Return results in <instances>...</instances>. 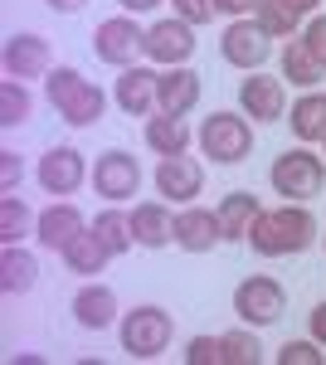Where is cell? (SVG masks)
Masks as SVG:
<instances>
[{"instance_id":"1","label":"cell","mask_w":326,"mask_h":365,"mask_svg":"<svg viewBox=\"0 0 326 365\" xmlns=\"http://www.w3.org/2000/svg\"><path fill=\"white\" fill-rule=\"evenodd\" d=\"M248 244H253V253H263V258L307 253L317 244V220H312V210L297 205V200H287L277 210H258V220L248 229Z\"/></svg>"},{"instance_id":"2","label":"cell","mask_w":326,"mask_h":365,"mask_svg":"<svg viewBox=\"0 0 326 365\" xmlns=\"http://www.w3.org/2000/svg\"><path fill=\"white\" fill-rule=\"evenodd\" d=\"M44 93H49V103L58 108V117L68 127H93V122H103V113H108V93L98 83H88L78 68H49Z\"/></svg>"},{"instance_id":"3","label":"cell","mask_w":326,"mask_h":365,"mask_svg":"<svg viewBox=\"0 0 326 365\" xmlns=\"http://www.w3.org/2000/svg\"><path fill=\"white\" fill-rule=\"evenodd\" d=\"M268 185L277 190L282 200H312L322 195L326 185V156H317L312 146H292V151H282L268 170Z\"/></svg>"},{"instance_id":"4","label":"cell","mask_w":326,"mask_h":365,"mask_svg":"<svg viewBox=\"0 0 326 365\" xmlns=\"http://www.w3.org/2000/svg\"><path fill=\"white\" fill-rule=\"evenodd\" d=\"M200 151L215 161V166H239L248 151H253V127L244 113H215L200 122Z\"/></svg>"},{"instance_id":"5","label":"cell","mask_w":326,"mask_h":365,"mask_svg":"<svg viewBox=\"0 0 326 365\" xmlns=\"http://www.w3.org/2000/svg\"><path fill=\"white\" fill-rule=\"evenodd\" d=\"M117 336H122V351L132 356V361H156L165 346H170V312L165 307H132L122 317V327H117Z\"/></svg>"},{"instance_id":"6","label":"cell","mask_w":326,"mask_h":365,"mask_svg":"<svg viewBox=\"0 0 326 365\" xmlns=\"http://www.w3.org/2000/svg\"><path fill=\"white\" fill-rule=\"evenodd\" d=\"M287 312V292H282V282L263 278V273H253L234 287V317L244 322V327H272L277 317Z\"/></svg>"},{"instance_id":"7","label":"cell","mask_w":326,"mask_h":365,"mask_svg":"<svg viewBox=\"0 0 326 365\" xmlns=\"http://www.w3.org/2000/svg\"><path fill=\"white\" fill-rule=\"evenodd\" d=\"M93 54L112 68H132L136 58L146 54V29L136 25L132 15H112L93 29Z\"/></svg>"},{"instance_id":"8","label":"cell","mask_w":326,"mask_h":365,"mask_svg":"<svg viewBox=\"0 0 326 365\" xmlns=\"http://www.w3.org/2000/svg\"><path fill=\"white\" fill-rule=\"evenodd\" d=\"M219 54H224V63H234L244 73H258L272 58V34L258 20H234L224 29V39H219Z\"/></svg>"},{"instance_id":"9","label":"cell","mask_w":326,"mask_h":365,"mask_svg":"<svg viewBox=\"0 0 326 365\" xmlns=\"http://www.w3.org/2000/svg\"><path fill=\"white\" fill-rule=\"evenodd\" d=\"M93 190L103 200H112V205L136 200V190H141V166H136L132 151H103L98 166H93Z\"/></svg>"},{"instance_id":"10","label":"cell","mask_w":326,"mask_h":365,"mask_svg":"<svg viewBox=\"0 0 326 365\" xmlns=\"http://www.w3.org/2000/svg\"><path fill=\"white\" fill-rule=\"evenodd\" d=\"M190 54H195V25H185L180 15L156 20V25L146 29V58H151V63L180 68V63H190Z\"/></svg>"},{"instance_id":"11","label":"cell","mask_w":326,"mask_h":365,"mask_svg":"<svg viewBox=\"0 0 326 365\" xmlns=\"http://www.w3.org/2000/svg\"><path fill=\"white\" fill-rule=\"evenodd\" d=\"M39 185L49 190V195H73L83 180H88V166H83V151L78 146H49L44 156H39Z\"/></svg>"},{"instance_id":"12","label":"cell","mask_w":326,"mask_h":365,"mask_svg":"<svg viewBox=\"0 0 326 365\" xmlns=\"http://www.w3.org/2000/svg\"><path fill=\"white\" fill-rule=\"evenodd\" d=\"M239 108L253 122H282L287 117V88H282V78L248 73L244 83H239Z\"/></svg>"},{"instance_id":"13","label":"cell","mask_w":326,"mask_h":365,"mask_svg":"<svg viewBox=\"0 0 326 365\" xmlns=\"http://www.w3.org/2000/svg\"><path fill=\"white\" fill-rule=\"evenodd\" d=\"M5 78H49V39L44 34H10L5 39Z\"/></svg>"},{"instance_id":"14","label":"cell","mask_w":326,"mask_h":365,"mask_svg":"<svg viewBox=\"0 0 326 365\" xmlns=\"http://www.w3.org/2000/svg\"><path fill=\"white\" fill-rule=\"evenodd\" d=\"M83 229H88V220H83L78 205H68V200H54L44 215H39V225H34V239H39V249H54L63 253L73 239H78Z\"/></svg>"},{"instance_id":"15","label":"cell","mask_w":326,"mask_h":365,"mask_svg":"<svg viewBox=\"0 0 326 365\" xmlns=\"http://www.w3.org/2000/svg\"><path fill=\"white\" fill-rule=\"evenodd\" d=\"M195 103H200V73H195L190 63L161 68V78H156V108L170 117H185Z\"/></svg>"},{"instance_id":"16","label":"cell","mask_w":326,"mask_h":365,"mask_svg":"<svg viewBox=\"0 0 326 365\" xmlns=\"http://www.w3.org/2000/svg\"><path fill=\"white\" fill-rule=\"evenodd\" d=\"M156 190H161L165 200L190 205V200L205 190V170H200V161H190V156H161V166H156Z\"/></svg>"},{"instance_id":"17","label":"cell","mask_w":326,"mask_h":365,"mask_svg":"<svg viewBox=\"0 0 326 365\" xmlns=\"http://www.w3.org/2000/svg\"><path fill=\"white\" fill-rule=\"evenodd\" d=\"M73 322H78L83 331H108L112 322H117V292H112L108 282H83L78 292H73Z\"/></svg>"},{"instance_id":"18","label":"cell","mask_w":326,"mask_h":365,"mask_svg":"<svg viewBox=\"0 0 326 365\" xmlns=\"http://www.w3.org/2000/svg\"><path fill=\"white\" fill-rule=\"evenodd\" d=\"M156 68H141V63H132V68H122V78H117V108L127 117H151V108H156Z\"/></svg>"},{"instance_id":"19","label":"cell","mask_w":326,"mask_h":365,"mask_svg":"<svg viewBox=\"0 0 326 365\" xmlns=\"http://www.w3.org/2000/svg\"><path fill=\"white\" fill-rule=\"evenodd\" d=\"M224 239L219 234V215L215 210H200V205H190V210H180L175 215V249L185 253H210Z\"/></svg>"},{"instance_id":"20","label":"cell","mask_w":326,"mask_h":365,"mask_svg":"<svg viewBox=\"0 0 326 365\" xmlns=\"http://www.w3.org/2000/svg\"><path fill=\"white\" fill-rule=\"evenodd\" d=\"M132 234L136 249H165V244H175V215L161 200H141L132 210Z\"/></svg>"},{"instance_id":"21","label":"cell","mask_w":326,"mask_h":365,"mask_svg":"<svg viewBox=\"0 0 326 365\" xmlns=\"http://www.w3.org/2000/svg\"><path fill=\"white\" fill-rule=\"evenodd\" d=\"M219 215V234H224V244H248V229L258 220V200L248 195V190H234V195H224L215 205Z\"/></svg>"},{"instance_id":"22","label":"cell","mask_w":326,"mask_h":365,"mask_svg":"<svg viewBox=\"0 0 326 365\" xmlns=\"http://www.w3.org/2000/svg\"><path fill=\"white\" fill-rule=\"evenodd\" d=\"M39 282V263L34 253L20 249V244H0V292L5 297H20Z\"/></svg>"},{"instance_id":"23","label":"cell","mask_w":326,"mask_h":365,"mask_svg":"<svg viewBox=\"0 0 326 365\" xmlns=\"http://www.w3.org/2000/svg\"><path fill=\"white\" fill-rule=\"evenodd\" d=\"M146 146H151L156 156H185V151H190V127H185V117H170V113L146 117Z\"/></svg>"},{"instance_id":"24","label":"cell","mask_w":326,"mask_h":365,"mask_svg":"<svg viewBox=\"0 0 326 365\" xmlns=\"http://www.w3.org/2000/svg\"><path fill=\"white\" fill-rule=\"evenodd\" d=\"M292 137L302 141V146H317V141H326V93H302L297 103H292Z\"/></svg>"},{"instance_id":"25","label":"cell","mask_w":326,"mask_h":365,"mask_svg":"<svg viewBox=\"0 0 326 365\" xmlns=\"http://www.w3.org/2000/svg\"><path fill=\"white\" fill-rule=\"evenodd\" d=\"M108 244L98 239V229H83L78 239L63 249V263H68V273H78V278H93V273H103L108 268Z\"/></svg>"},{"instance_id":"26","label":"cell","mask_w":326,"mask_h":365,"mask_svg":"<svg viewBox=\"0 0 326 365\" xmlns=\"http://www.w3.org/2000/svg\"><path fill=\"white\" fill-rule=\"evenodd\" d=\"M322 73H326V68L312 58V49H307L302 39H287V44H282V78H287V83L317 88V83H322Z\"/></svg>"},{"instance_id":"27","label":"cell","mask_w":326,"mask_h":365,"mask_svg":"<svg viewBox=\"0 0 326 365\" xmlns=\"http://www.w3.org/2000/svg\"><path fill=\"white\" fill-rule=\"evenodd\" d=\"M34 225H39V215H29L25 200L15 190H5V200H0V244H20Z\"/></svg>"},{"instance_id":"28","label":"cell","mask_w":326,"mask_h":365,"mask_svg":"<svg viewBox=\"0 0 326 365\" xmlns=\"http://www.w3.org/2000/svg\"><path fill=\"white\" fill-rule=\"evenodd\" d=\"M93 229H98V239L108 244V253H112V258H122V253H132V249H136L132 215H122V210H103Z\"/></svg>"},{"instance_id":"29","label":"cell","mask_w":326,"mask_h":365,"mask_svg":"<svg viewBox=\"0 0 326 365\" xmlns=\"http://www.w3.org/2000/svg\"><path fill=\"white\" fill-rule=\"evenodd\" d=\"M29 113H34V98L25 93L20 78H5L0 83V127H25Z\"/></svg>"},{"instance_id":"30","label":"cell","mask_w":326,"mask_h":365,"mask_svg":"<svg viewBox=\"0 0 326 365\" xmlns=\"http://www.w3.org/2000/svg\"><path fill=\"white\" fill-rule=\"evenodd\" d=\"M253 20L268 29L272 39H297V20H292L277 0H258V5H253Z\"/></svg>"},{"instance_id":"31","label":"cell","mask_w":326,"mask_h":365,"mask_svg":"<svg viewBox=\"0 0 326 365\" xmlns=\"http://www.w3.org/2000/svg\"><path fill=\"white\" fill-rule=\"evenodd\" d=\"M263 361V346L253 331H224V365H258Z\"/></svg>"},{"instance_id":"32","label":"cell","mask_w":326,"mask_h":365,"mask_svg":"<svg viewBox=\"0 0 326 365\" xmlns=\"http://www.w3.org/2000/svg\"><path fill=\"white\" fill-rule=\"evenodd\" d=\"M277 365H326L322 341H287L277 351Z\"/></svg>"},{"instance_id":"33","label":"cell","mask_w":326,"mask_h":365,"mask_svg":"<svg viewBox=\"0 0 326 365\" xmlns=\"http://www.w3.org/2000/svg\"><path fill=\"white\" fill-rule=\"evenodd\" d=\"M185 365H224V336H190Z\"/></svg>"},{"instance_id":"34","label":"cell","mask_w":326,"mask_h":365,"mask_svg":"<svg viewBox=\"0 0 326 365\" xmlns=\"http://www.w3.org/2000/svg\"><path fill=\"white\" fill-rule=\"evenodd\" d=\"M297 39L307 44V49H312V58H317V63L326 68V15H312V20H307V29H302Z\"/></svg>"},{"instance_id":"35","label":"cell","mask_w":326,"mask_h":365,"mask_svg":"<svg viewBox=\"0 0 326 365\" xmlns=\"http://www.w3.org/2000/svg\"><path fill=\"white\" fill-rule=\"evenodd\" d=\"M175 15L185 25H205V20H215V0H175Z\"/></svg>"},{"instance_id":"36","label":"cell","mask_w":326,"mask_h":365,"mask_svg":"<svg viewBox=\"0 0 326 365\" xmlns=\"http://www.w3.org/2000/svg\"><path fill=\"white\" fill-rule=\"evenodd\" d=\"M15 180H20V156L0 151V190H15Z\"/></svg>"},{"instance_id":"37","label":"cell","mask_w":326,"mask_h":365,"mask_svg":"<svg viewBox=\"0 0 326 365\" xmlns=\"http://www.w3.org/2000/svg\"><path fill=\"white\" fill-rule=\"evenodd\" d=\"M253 5H258V0H215V10H219V15H234V20L253 15Z\"/></svg>"},{"instance_id":"38","label":"cell","mask_w":326,"mask_h":365,"mask_svg":"<svg viewBox=\"0 0 326 365\" xmlns=\"http://www.w3.org/2000/svg\"><path fill=\"white\" fill-rule=\"evenodd\" d=\"M277 5H282V10H287V15H292V20L302 25V15H312V10H317L322 0H277Z\"/></svg>"},{"instance_id":"39","label":"cell","mask_w":326,"mask_h":365,"mask_svg":"<svg viewBox=\"0 0 326 365\" xmlns=\"http://www.w3.org/2000/svg\"><path fill=\"white\" fill-rule=\"evenodd\" d=\"M312 341H322V346H326V302L312 307Z\"/></svg>"},{"instance_id":"40","label":"cell","mask_w":326,"mask_h":365,"mask_svg":"<svg viewBox=\"0 0 326 365\" xmlns=\"http://www.w3.org/2000/svg\"><path fill=\"white\" fill-rule=\"evenodd\" d=\"M117 5H122V10H127V15H141V10H156V5H161V0H117Z\"/></svg>"},{"instance_id":"41","label":"cell","mask_w":326,"mask_h":365,"mask_svg":"<svg viewBox=\"0 0 326 365\" xmlns=\"http://www.w3.org/2000/svg\"><path fill=\"white\" fill-rule=\"evenodd\" d=\"M44 5H49V10H58V15H73V10H83L88 0H44Z\"/></svg>"},{"instance_id":"42","label":"cell","mask_w":326,"mask_h":365,"mask_svg":"<svg viewBox=\"0 0 326 365\" xmlns=\"http://www.w3.org/2000/svg\"><path fill=\"white\" fill-rule=\"evenodd\" d=\"M322 244H326V234H322Z\"/></svg>"},{"instance_id":"43","label":"cell","mask_w":326,"mask_h":365,"mask_svg":"<svg viewBox=\"0 0 326 365\" xmlns=\"http://www.w3.org/2000/svg\"><path fill=\"white\" fill-rule=\"evenodd\" d=\"M322 146H326V141H322Z\"/></svg>"}]
</instances>
